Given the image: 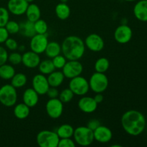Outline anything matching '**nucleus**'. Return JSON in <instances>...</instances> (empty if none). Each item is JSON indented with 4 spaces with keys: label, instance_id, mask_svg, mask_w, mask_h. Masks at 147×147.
I'll return each instance as SVG.
<instances>
[{
    "label": "nucleus",
    "instance_id": "cd10ccee",
    "mask_svg": "<svg viewBox=\"0 0 147 147\" xmlns=\"http://www.w3.org/2000/svg\"><path fill=\"white\" fill-rule=\"evenodd\" d=\"M38 67L40 73L43 75H49L53 73L54 70H55V67L53 65V61L50 59H47V60L40 61Z\"/></svg>",
    "mask_w": 147,
    "mask_h": 147
},
{
    "label": "nucleus",
    "instance_id": "2f4dec72",
    "mask_svg": "<svg viewBox=\"0 0 147 147\" xmlns=\"http://www.w3.org/2000/svg\"><path fill=\"white\" fill-rule=\"evenodd\" d=\"M73 97H74V93L72 92V90L70 88H65L59 93L58 98L63 103H67L71 101Z\"/></svg>",
    "mask_w": 147,
    "mask_h": 147
},
{
    "label": "nucleus",
    "instance_id": "9d476101",
    "mask_svg": "<svg viewBox=\"0 0 147 147\" xmlns=\"http://www.w3.org/2000/svg\"><path fill=\"white\" fill-rule=\"evenodd\" d=\"M47 115L51 119H57L62 116L63 112V103L58 98H50L45 106Z\"/></svg>",
    "mask_w": 147,
    "mask_h": 147
},
{
    "label": "nucleus",
    "instance_id": "423d86ee",
    "mask_svg": "<svg viewBox=\"0 0 147 147\" xmlns=\"http://www.w3.org/2000/svg\"><path fill=\"white\" fill-rule=\"evenodd\" d=\"M59 138L56 131L43 130L39 132L36 137V142L40 147H57Z\"/></svg>",
    "mask_w": 147,
    "mask_h": 147
},
{
    "label": "nucleus",
    "instance_id": "49530a36",
    "mask_svg": "<svg viewBox=\"0 0 147 147\" xmlns=\"http://www.w3.org/2000/svg\"><path fill=\"white\" fill-rule=\"evenodd\" d=\"M60 2H63V3H67V1H68V0H60Z\"/></svg>",
    "mask_w": 147,
    "mask_h": 147
},
{
    "label": "nucleus",
    "instance_id": "a878e982",
    "mask_svg": "<svg viewBox=\"0 0 147 147\" xmlns=\"http://www.w3.org/2000/svg\"><path fill=\"white\" fill-rule=\"evenodd\" d=\"M74 129L70 124L65 123L59 126L56 130V133L60 139L65 138H72L74 133Z\"/></svg>",
    "mask_w": 147,
    "mask_h": 147
},
{
    "label": "nucleus",
    "instance_id": "7ed1b4c3",
    "mask_svg": "<svg viewBox=\"0 0 147 147\" xmlns=\"http://www.w3.org/2000/svg\"><path fill=\"white\" fill-rule=\"evenodd\" d=\"M73 137L76 144L81 146H88L94 141L93 131L88 126H79L74 129Z\"/></svg>",
    "mask_w": 147,
    "mask_h": 147
},
{
    "label": "nucleus",
    "instance_id": "f704fd0d",
    "mask_svg": "<svg viewBox=\"0 0 147 147\" xmlns=\"http://www.w3.org/2000/svg\"><path fill=\"white\" fill-rule=\"evenodd\" d=\"M9 20V11L5 7H0V27H5Z\"/></svg>",
    "mask_w": 147,
    "mask_h": 147
},
{
    "label": "nucleus",
    "instance_id": "6e6552de",
    "mask_svg": "<svg viewBox=\"0 0 147 147\" xmlns=\"http://www.w3.org/2000/svg\"><path fill=\"white\" fill-rule=\"evenodd\" d=\"M48 42L47 34H35L30 40V50L39 55L42 54L45 51Z\"/></svg>",
    "mask_w": 147,
    "mask_h": 147
},
{
    "label": "nucleus",
    "instance_id": "aec40b11",
    "mask_svg": "<svg viewBox=\"0 0 147 147\" xmlns=\"http://www.w3.org/2000/svg\"><path fill=\"white\" fill-rule=\"evenodd\" d=\"M27 19L32 22H34L41 17V11L38 6L36 4H29L27 10L25 11Z\"/></svg>",
    "mask_w": 147,
    "mask_h": 147
},
{
    "label": "nucleus",
    "instance_id": "393cba45",
    "mask_svg": "<svg viewBox=\"0 0 147 147\" xmlns=\"http://www.w3.org/2000/svg\"><path fill=\"white\" fill-rule=\"evenodd\" d=\"M45 53L49 58L53 59L61 53V45L57 42H49Z\"/></svg>",
    "mask_w": 147,
    "mask_h": 147
},
{
    "label": "nucleus",
    "instance_id": "de8ad7c7",
    "mask_svg": "<svg viewBox=\"0 0 147 147\" xmlns=\"http://www.w3.org/2000/svg\"><path fill=\"white\" fill-rule=\"evenodd\" d=\"M124 1H129V2H132V1H136V0H124Z\"/></svg>",
    "mask_w": 147,
    "mask_h": 147
},
{
    "label": "nucleus",
    "instance_id": "37998d69",
    "mask_svg": "<svg viewBox=\"0 0 147 147\" xmlns=\"http://www.w3.org/2000/svg\"><path fill=\"white\" fill-rule=\"evenodd\" d=\"M93 98H94V100H96V103L98 104V103H102V101L103 100V96L102 95V93H96V96L93 97Z\"/></svg>",
    "mask_w": 147,
    "mask_h": 147
},
{
    "label": "nucleus",
    "instance_id": "473e14b6",
    "mask_svg": "<svg viewBox=\"0 0 147 147\" xmlns=\"http://www.w3.org/2000/svg\"><path fill=\"white\" fill-rule=\"evenodd\" d=\"M5 28L9 34H15L20 32V24L13 20H9L5 25Z\"/></svg>",
    "mask_w": 147,
    "mask_h": 147
},
{
    "label": "nucleus",
    "instance_id": "f257e3e1",
    "mask_svg": "<svg viewBox=\"0 0 147 147\" xmlns=\"http://www.w3.org/2000/svg\"><path fill=\"white\" fill-rule=\"evenodd\" d=\"M121 125L128 134L139 136L143 133L146 128V119L143 113L139 111L129 110L122 116Z\"/></svg>",
    "mask_w": 147,
    "mask_h": 147
},
{
    "label": "nucleus",
    "instance_id": "f03ea898",
    "mask_svg": "<svg viewBox=\"0 0 147 147\" xmlns=\"http://www.w3.org/2000/svg\"><path fill=\"white\" fill-rule=\"evenodd\" d=\"M85 51L84 41L78 36H68L62 43L61 52L67 60H79L84 55Z\"/></svg>",
    "mask_w": 147,
    "mask_h": 147
},
{
    "label": "nucleus",
    "instance_id": "39448f33",
    "mask_svg": "<svg viewBox=\"0 0 147 147\" xmlns=\"http://www.w3.org/2000/svg\"><path fill=\"white\" fill-rule=\"evenodd\" d=\"M17 100V92L11 84H6L0 88V103L6 107H11Z\"/></svg>",
    "mask_w": 147,
    "mask_h": 147
},
{
    "label": "nucleus",
    "instance_id": "ddd939ff",
    "mask_svg": "<svg viewBox=\"0 0 147 147\" xmlns=\"http://www.w3.org/2000/svg\"><path fill=\"white\" fill-rule=\"evenodd\" d=\"M32 85V88L38 93L39 96L46 94L47 90L50 87L47 78L45 77V75L42 73L35 75L33 77Z\"/></svg>",
    "mask_w": 147,
    "mask_h": 147
},
{
    "label": "nucleus",
    "instance_id": "7c9ffc66",
    "mask_svg": "<svg viewBox=\"0 0 147 147\" xmlns=\"http://www.w3.org/2000/svg\"><path fill=\"white\" fill-rule=\"evenodd\" d=\"M34 28L36 34H47L48 26L45 20L39 19L34 22Z\"/></svg>",
    "mask_w": 147,
    "mask_h": 147
},
{
    "label": "nucleus",
    "instance_id": "b1692460",
    "mask_svg": "<svg viewBox=\"0 0 147 147\" xmlns=\"http://www.w3.org/2000/svg\"><path fill=\"white\" fill-rule=\"evenodd\" d=\"M55 11L57 18L61 20H67L70 15V8L67 3L60 2L57 4Z\"/></svg>",
    "mask_w": 147,
    "mask_h": 147
},
{
    "label": "nucleus",
    "instance_id": "c756f323",
    "mask_svg": "<svg viewBox=\"0 0 147 147\" xmlns=\"http://www.w3.org/2000/svg\"><path fill=\"white\" fill-rule=\"evenodd\" d=\"M110 67V62L106 57H100L95 63L94 68L96 72L105 73Z\"/></svg>",
    "mask_w": 147,
    "mask_h": 147
},
{
    "label": "nucleus",
    "instance_id": "4468645a",
    "mask_svg": "<svg viewBox=\"0 0 147 147\" xmlns=\"http://www.w3.org/2000/svg\"><path fill=\"white\" fill-rule=\"evenodd\" d=\"M29 3L25 0H9L7 9L11 14L16 16H21L25 14Z\"/></svg>",
    "mask_w": 147,
    "mask_h": 147
},
{
    "label": "nucleus",
    "instance_id": "a211bd4d",
    "mask_svg": "<svg viewBox=\"0 0 147 147\" xmlns=\"http://www.w3.org/2000/svg\"><path fill=\"white\" fill-rule=\"evenodd\" d=\"M134 14L138 20L147 22V0H140L134 7Z\"/></svg>",
    "mask_w": 147,
    "mask_h": 147
},
{
    "label": "nucleus",
    "instance_id": "a19ab883",
    "mask_svg": "<svg viewBox=\"0 0 147 147\" xmlns=\"http://www.w3.org/2000/svg\"><path fill=\"white\" fill-rule=\"evenodd\" d=\"M9 34L5 27H0V44L5 42L6 40L9 38Z\"/></svg>",
    "mask_w": 147,
    "mask_h": 147
},
{
    "label": "nucleus",
    "instance_id": "20e7f679",
    "mask_svg": "<svg viewBox=\"0 0 147 147\" xmlns=\"http://www.w3.org/2000/svg\"><path fill=\"white\" fill-rule=\"evenodd\" d=\"M88 83L92 91L96 93H103L107 90L109 79L105 73L96 72L90 76Z\"/></svg>",
    "mask_w": 147,
    "mask_h": 147
},
{
    "label": "nucleus",
    "instance_id": "58836bf2",
    "mask_svg": "<svg viewBox=\"0 0 147 147\" xmlns=\"http://www.w3.org/2000/svg\"><path fill=\"white\" fill-rule=\"evenodd\" d=\"M8 53L7 50L0 46V66L5 64L8 60Z\"/></svg>",
    "mask_w": 147,
    "mask_h": 147
},
{
    "label": "nucleus",
    "instance_id": "c9c22d12",
    "mask_svg": "<svg viewBox=\"0 0 147 147\" xmlns=\"http://www.w3.org/2000/svg\"><path fill=\"white\" fill-rule=\"evenodd\" d=\"M22 55L20 53L13 52L8 55V61L11 65H17L20 64L22 63Z\"/></svg>",
    "mask_w": 147,
    "mask_h": 147
},
{
    "label": "nucleus",
    "instance_id": "6ab92c4d",
    "mask_svg": "<svg viewBox=\"0 0 147 147\" xmlns=\"http://www.w3.org/2000/svg\"><path fill=\"white\" fill-rule=\"evenodd\" d=\"M23 103L30 108H33L38 103L39 94L32 88H27L24 90L22 96Z\"/></svg>",
    "mask_w": 147,
    "mask_h": 147
},
{
    "label": "nucleus",
    "instance_id": "c03bdc74",
    "mask_svg": "<svg viewBox=\"0 0 147 147\" xmlns=\"http://www.w3.org/2000/svg\"><path fill=\"white\" fill-rule=\"evenodd\" d=\"M19 49H20V51H24V50H25V47H24V46H21V47H19Z\"/></svg>",
    "mask_w": 147,
    "mask_h": 147
},
{
    "label": "nucleus",
    "instance_id": "9b49d317",
    "mask_svg": "<svg viewBox=\"0 0 147 147\" xmlns=\"http://www.w3.org/2000/svg\"><path fill=\"white\" fill-rule=\"evenodd\" d=\"M133 35L131 28L126 24H123L117 27L114 32V39L119 44H126L131 41Z\"/></svg>",
    "mask_w": 147,
    "mask_h": 147
},
{
    "label": "nucleus",
    "instance_id": "1a4fd4ad",
    "mask_svg": "<svg viewBox=\"0 0 147 147\" xmlns=\"http://www.w3.org/2000/svg\"><path fill=\"white\" fill-rule=\"evenodd\" d=\"M62 70L65 78L71 79L80 76L83 73V67L78 60H68Z\"/></svg>",
    "mask_w": 147,
    "mask_h": 147
},
{
    "label": "nucleus",
    "instance_id": "4be33fe9",
    "mask_svg": "<svg viewBox=\"0 0 147 147\" xmlns=\"http://www.w3.org/2000/svg\"><path fill=\"white\" fill-rule=\"evenodd\" d=\"M14 116L20 120H24L27 119L30 113V108L25 103H18L16 105L13 110Z\"/></svg>",
    "mask_w": 147,
    "mask_h": 147
},
{
    "label": "nucleus",
    "instance_id": "ea45409f",
    "mask_svg": "<svg viewBox=\"0 0 147 147\" xmlns=\"http://www.w3.org/2000/svg\"><path fill=\"white\" fill-rule=\"evenodd\" d=\"M59 93H59L57 88L50 87L48 90H47L46 94L47 95L49 98H58Z\"/></svg>",
    "mask_w": 147,
    "mask_h": 147
},
{
    "label": "nucleus",
    "instance_id": "2eb2a0df",
    "mask_svg": "<svg viewBox=\"0 0 147 147\" xmlns=\"http://www.w3.org/2000/svg\"><path fill=\"white\" fill-rule=\"evenodd\" d=\"M94 140L100 144L109 143L113 137L111 130L107 126L100 125L93 131Z\"/></svg>",
    "mask_w": 147,
    "mask_h": 147
},
{
    "label": "nucleus",
    "instance_id": "0eeeda50",
    "mask_svg": "<svg viewBox=\"0 0 147 147\" xmlns=\"http://www.w3.org/2000/svg\"><path fill=\"white\" fill-rule=\"evenodd\" d=\"M69 88L74 95L83 96H86L90 90L89 83L83 76H77L70 79L69 83Z\"/></svg>",
    "mask_w": 147,
    "mask_h": 147
},
{
    "label": "nucleus",
    "instance_id": "72a5a7b5",
    "mask_svg": "<svg viewBox=\"0 0 147 147\" xmlns=\"http://www.w3.org/2000/svg\"><path fill=\"white\" fill-rule=\"evenodd\" d=\"M53 65H54L55 69H63L64 65H65L66 62H67V59L65 58L64 55H58L56 57H53L52 59Z\"/></svg>",
    "mask_w": 147,
    "mask_h": 147
},
{
    "label": "nucleus",
    "instance_id": "c85d7f7f",
    "mask_svg": "<svg viewBox=\"0 0 147 147\" xmlns=\"http://www.w3.org/2000/svg\"><path fill=\"white\" fill-rule=\"evenodd\" d=\"M27 82V78L24 73H15L11 79V85L14 86L15 88L24 87Z\"/></svg>",
    "mask_w": 147,
    "mask_h": 147
},
{
    "label": "nucleus",
    "instance_id": "4c0bfd02",
    "mask_svg": "<svg viewBox=\"0 0 147 147\" xmlns=\"http://www.w3.org/2000/svg\"><path fill=\"white\" fill-rule=\"evenodd\" d=\"M4 43H5V46L7 47V48L11 51H14L18 48V43L13 38L9 37Z\"/></svg>",
    "mask_w": 147,
    "mask_h": 147
},
{
    "label": "nucleus",
    "instance_id": "f8f14e48",
    "mask_svg": "<svg viewBox=\"0 0 147 147\" xmlns=\"http://www.w3.org/2000/svg\"><path fill=\"white\" fill-rule=\"evenodd\" d=\"M85 45L90 51L98 53L104 48V40L99 34L92 33L88 35L85 40Z\"/></svg>",
    "mask_w": 147,
    "mask_h": 147
},
{
    "label": "nucleus",
    "instance_id": "f3484780",
    "mask_svg": "<svg viewBox=\"0 0 147 147\" xmlns=\"http://www.w3.org/2000/svg\"><path fill=\"white\" fill-rule=\"evenodd\" d=\"M40 57L39 54L33 51H27L22 55V63L27 68H35L38 67L40 63Z\"/></svg>",
    "mask_w": 147,
    "mask_h": 147
},
{
    "label": "nucleus",
    "instance_id": "dca6fc26",
    "mask_svg": "<svg viewBox=\"0 0 147 147\" xmlns=\"http://www.w3.org/2000/svg\"><path fill=\"white\" fill-rule=\"evenodd\" d=\"M79 109L85 113H93L97 109L98 103L94 98L90 96H83L78 103Z\"/></svg>",
    "mask_w": 147,
    "mask_h": 147
},
{
    "label": "nucleus",
    "instance_id": "5701e85b",
    "mask_svg": "<svg viewBox=\"0 0 147 147\" xmlns=\"http://www.w3.org/2000/svg\"><path fill=\"white\" fill-rule=\"evenodd\" d=\"M47 78L50 87L57 88L61 86L62 83H63L65 80V76L63 72L54 70L53 73L48 75V77Z\"/></svg>",
    "mask_w": 147,
    "mask_h": 147
},
{
    "label": "nucleus",
    "instance_id": "79ce46f5",
    "mask_svg": "<svg viewBox=\"0 0 147 147\" xmlns=\"http://www.w3.org/2000/svg\"><path fill=\"white\" fill-rule=\"evenodd\" d=\"M100 121L98 120V119H92V120H90L88 123L87 126L91 130L94 131L95 129H97L99 126H100Z\"/></svg>",
    "mask_w": 147,
    "mask_h": 147
},
{
    "label": "nucleus",
    "instance_id": "bb28decb",
    "mask_svg": "<svg viewBox=\"0 0 147 147\" xmlns=\"http://www.w3.org/2000/svg\"><path fill=\"white\" fill-rule=\"evenodd\" d=\"M15 73V69L11 65L5 63L0 66V78L3 80H11Z\"/></svg>",
    "mask_w": 147,
    "mask_h": 147
},
{
    "label": "nucleus",
    "instance_id": "a18cd8bd",
    "mask_svg": "<svg viewBox=\"0 0 147 147\" xmlns=\"http://www.w3.org/2000/svg\"><path fill=\"white\" fill-rule=\"evenodd\" d=\"M26 1H27V2L29 3V4H30V3H32L33 1H34V0H25Z\"/></svg>",
    "mask_w": 147,
    "mask_h": 147
},
{
    "label": "nucleus",
    "instance_id": "e433bc0d",
    "mask_svg": "<svg viewBox=\"0 0 147 147\" xmlns=\"http://www.w3.org/2000/svg\"><path fill=\"white\" fill-rule=\"evenodd\" d=\"M76 144L71 138L60 139L57 147H76Z\"/></svg>",
    "mask_w": 147,
    "mask_h": 147
},
{
    "label": "nucleus",
    "instance_id": "412c9836",
    "mask_svg": "<svg viewBox=\"0 0 147 147\" xmlns=\"http://www.w3.org/2000/svg\"><path fill=\"white\" fill-rule=\"evenodd\" d=\"M19 33H20L24 37L31 38L36 34L34 28V22H32L27 20L26 21L20 23Z\"/></svg>",
    "mask_w": 147,
    "mask_h": 147
}]
</instances>
